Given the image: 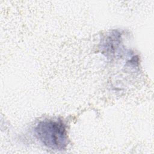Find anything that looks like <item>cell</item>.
Wrapping results in <instances>:
<instances>
[{
  "mask_svg": "<svg viewBox=\"0 0 154 154\" xmlns=\"http://www.w3.org/2000/svg\"><path fill=\"white\" fill-rule=\"evenodd\" d=\"M36 138L47 147L62 150L68 144L66 126L60 119H45L39 122L34 128Z\"/></svg>",
  "mask_w": 154,
  "mask_h": 154,
  "instance_id": "obj_1",
  "label": "cell"
},
{
  "mask_svg": "<svg viewBox=\"0 0 154 154\" xmlns=\"http://www.w3.org/2000/svg\"><path fill=\"white\" fill-rule=\"evenodd\" d=\"M120 38H121V34L117 31L112 32L110 35H108L103 43V49L106 54H114L115 48L116 49L120 43Z\"/></svg>",
  "mask_w": 154,
  "mask_h": 154,
  "instance_id": "obj_2",
  "label": "cell"
}]
</instances>
